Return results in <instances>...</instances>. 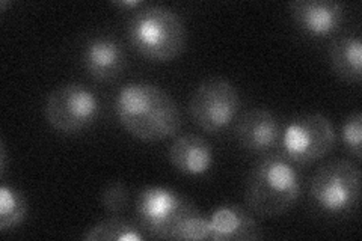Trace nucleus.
<instances>
[{"mask_svg":"<svg viewBox=\"0 0 362 241\" xmlns=\"http://www.w3.org/2000/svg\"><path fill=\"white\" fill-rule=\"evenodd\" d=\"M310 199L315 208L332 217L352 214L361 199V172L349 160L322 166L310 182Z\"/></svg>","mask_w":362,"mask_h":241,"instance_id":"obj_4","label":"nucleus"},{"mask_svg":"<svg viewBox=\"0 0 362 241\" xmlns=\"http://www.w3.org/2000/svg\"><path fill=\"white\" fill-rule=\"evenodd\" d=\"M337 134L332 122L320 113L293 119L281 134L284 157L296 165H310L334 148Z\"/></svg>","mask_w":362,"mask_h":241,"instance_id":"obj_8","label":"nucleus"},{"mask_svg":"<svg viewBox=\"0 0 362 241\" xmlns=\"http://www.w3.org/2000/svg\"><path fill=\"white\" fill-rule=\"evenodd\" d=\"M101 204H103L105 210L113 216L124 213L130 204V194L127 187L119 181L112 182V184L105 189L103 194H101Z\"/></svg>","mask_w":362,"mask_h":241,"instance_id":"obj_19","label":"nucleus"},{"mask_svg":"<svg viewBox=\"0 0 362 241\" xmlns=\"http://www.w3.org/2000/svg\"><path fill=\"white\" fill-rule=\"evenodd\" d=\"M28 217V201L20 190L4 184L0 187V231L8 233Z\"/></svg>","mask_w":362,"mask_h":241,"instance_id":"obj_15","label":"nucleus"},{"mask_svg":"<svg viewBox=\"0 0 362 241\" xmlns=\"http://www.w3.org/2000/svg\"><path fill=\"white\" fill-rule=\"evenodd\" d=\"M83 238L86 241H142L145 233L115 216L90 228Z\"/></svg>","mask_w":362,"mask_h":241,"instance_id":"obj_16","label":"nucleus"},{"mask_svg":"<svg viewBox=\"0 0 362 241\" xmlns=\"http://www.w3.org/2000/svg\"><path fill=\"white\" fill-rule=\"evenodd\" d=\"M343 143L356 160L362 158V114L355 112L346 118L341 129Z\"/></svg>","mask_w":362,"mask_h":241,"instance_id":"obj_18","label":"nucleus"},{"mask_svg":"<svg viewBox=\"0 0 362 241\" xmlns=\"http://www.w3.org/2000/svg\"><path fill=\"white\" fill-rule=\"evenodd\" d=\"M134 13L127 26V38L141 56L154 62H169L185 52L187 30L173 9L145 5Z\"/></svg>","mask_w":362,"mask_h":241,"instance_id":"obj_2","label":"nucleus"},{"mask_svg":"<svg viewBox=\"0 0 362 241\" xmlns=\"http://www.w3.org/2000/svg\"><path fill=\"white\" fill-rule=\"evenodd\" d=\"M171 240H210V222L198 211L192 213L177 225Z\"/></svg>","mask_w":362,"mask_h":241,"instance_id":"obj_17","label":"nucleus"},{"mask_svg":"<svg viewBox=\"0 0 362 241\" xmlns=\"http://www.w3.org/2000/svg\"><path fill=\"white\" fill-rule=\"evenodd\" d=\"M115 113L124 129L145 142L175 136L183 122L174 98L162 88L144 82L129 83L119 90Z\"/></svg>","mask_w":362,"mask_h":241,"instance_id":"obj_1","label":"nucleus"},{"mask_svg":"<svg viewBox=\"0 0 362 241\" xmlns=\"http://www.w3.org/2000/svg\"><path fill=\"white\" fill-rule=\"evenodd\" d=\"M329 59L334 73L350 83L362 78V42L356 35L337 38L329 47Z\"/></svg>","mask_w":362,"mask_h":241,"instance_id":"obj_14","label":"nucleus"},{"mask_svg":"<svg viewBox=\"0 0 362 241\" xmlns=\"http://www.w3.org/2000/svg\"><path fill=\"white\" fill-rule=\"evenodd\" d=\"M240 107V97L234 85L221 77L204 80L189 101V114L207 133H219L234 121Z\"/></svg>","mask_w":362,"mask_h":241,"instance_id":"obj_7","label":"nucleus"},{"mask_svg":"<svg viewBox=\"0 0 362 241\" xmlns=\"http://www.w3.org/2000/svg\"><path fill=\"white\" fill-rule=\"evenodd\" d=\"M169 162L189 177L206 175L213 166V149L210 143L195 134L180 136L169 148Z\"/></svg>","mask_w":362,"mask_h":241,"instance_id":"obj_13","label":"nucleus"},{"mask_svg":"<svg viewBox=\"0 0 362 241\" xmlns=\"http://www.w3.org/2000/svg\"><path fill=\"white\" fill-rule=\"evenodd\" d=\"M113 5L121 8V9H138V8H144L145 4L141 2V0H121V2H113Z\"/></svg>","mask_w":362,"mask_h":241,"instance_id":"obj_20","label":"nucleus"},{"mask_svg":"<svg viewBox=\"0 0 362 241\" xmlns=\"http://www.w3.org/2000/svg\"><path fill=\"white\" fill-rule=\"evenodd\" d=\"M210 240L251 241L262 240L263 233L252 214L239 205H222L210 216Z\"/></svg>","mask_w":362,"mask_h":241,"instance_id":"obj_12","label":"nucleus"},{"mask_svg":"<svg viewBox=\"0 0 362 241\" xmlns=\"http://www.w3.org/2000/svg\"><path fill=\"white\" fill-rule=\"evenodd\" d=\"M101 112L100 100L89 88L68 83L56 88L45 100L44 117L56 131L74 134L93 125Z\"/></svg>","mask_w":362,"mask_h":241,"instance_id":"obj_6","label":"nucleus"},{"mask_svg":"<svg viewBox=\"0 0 362 241\" xmlns=\"http://www.w3.org/2000/svg\"><path fill=\"white\" fill-rule=\"evenodd\" d=\"M195 211V205L189 199L162 186L145 187L136 199V216L141 229L158 240H171L177 225Z\"/></svg>","mask_w":362,"mask_h":241,"instance_id":"obj_5","label":"nucleus"},{"mask_svg":"<svg viewBox=\"0 0 362 241\" xmlns=\"http://www.w3.org/2000/svg\"><path fill=\"white\" fill-rule=\"evenodd\" d=\"M300 194V178L284 155H267L251 172L246 204L259 217H276L288 211Z\"/></svg>","mask_w":362,"mask_h":241,"instance_id":"obj_3","label":"nucleus"},{"mask_svg":"<svg viewBox=\"0 0 362 241\" xmlns=\"http://www.w3.org/2000/svg\"><path fill=\"white\" fill-rule=\"evenodd\" d=\"M281 124L267 109H251L235 125V137L242 148L251 153L264 154L281 142Z\"/></svg>","mask_w":362,"mask_h":241,"instance_id":"obj_11","label":"nucleus"},{"mask_svg":"<svg viewBox=\"0 0 362 241\" xmlns=\"http://www.w3.org/2000/svg\"><path fill=\"white\" fill-rule=\"evenodd\" d=\"M127 56L122 44L110 35H98L86 41L82 50V64L86 73L97 82H110L126 66Z\"/></svg>","mask_w":362,"mask_h":241,"instance_id":"obj_10","label":"nucleus"},{"mask_svg":"<svg viewBox=\"0 0 362 241\" xmlns=\"http://www.w3.org/2000/svg\"><path fill=\"white\" fill-rule=\"evenodd\" d=\"M288 8L299 30L311 38H329L344 23V5L334 0H296Z\"/></svg>","mask_w":362,"mask_h":241,"instance_id":"obj_9","label":"nucleus"}]
</instances>
